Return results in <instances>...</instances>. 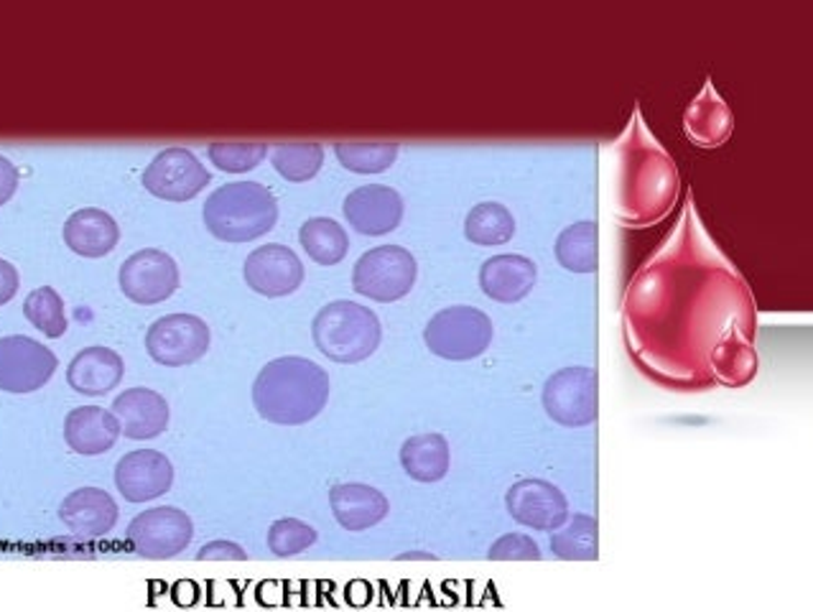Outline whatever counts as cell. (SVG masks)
I'll return each mask as SVG.
<instances>
[{"label": "cell", "mask_w": 813, "mask_h": 612, "mask_svg": "<svg viewBox=\"0 0 813 612\" xmlns=\"http://www.w3.org/2000/svg\"><path fill=\"white\" fill-rule=\"evenodd\" d=\"M330 401V376L314 360L288 355L257 373L253 404L261 418L278 426H301L322 414Z\"/></svg>", "instance_id": "1"}, {"label": "cell", "mask_w": 813, "mask_h": 612, "mask_svg": "<svg viewBox=\"0 0 813 612\" xmlns=\"http://www.w3.org/2000/svg\"><path fill=\"white\" fill-rule=\"evenodd\" d=\"M202 217L222 243H250L276 228L278 203L261 182H232L209 195Z\"/></svg>", "instance_id": "2"}, {"label": "cell", "mask_w": 813, "mask_h": 612, "mask_svg": "<svg viewBox=\"0 0 813 612\" xmlns=\"http://www.w3.org/2000/svg\"><path fill=\"white\" fill-rule=\"evenodd\" d=\"M317 350L342 366H355L380 347L382 327L373 309L340 299L319 309L311 322Z\"/></svg>", "instance_id": "3"}, {"label": "cell", "mask_w": 813, "mask_h": 612, "mask_svg": "<svg viewBox=\"0 0 813 612\" xmlns=\"http://www.w3.org/2000/svg\"><path fill=\"white\" fill-rule=\"evenodd\" d=\"M424 343L436 358L451 362L474 360L492 343V322L474 307H447L428 320Z\"/></svg>", "instance_id": "4"}, {"label": "cell", "mask_w": 813, "mask_h": 612, "mask_svg": "<svg viewBox=\"0 0 813 612\" xmlns=\"http://www.w3.org/2000/svg\"><path fill=\"white\" fill-rule=\"evenodd\" d=\"M416 258L401 245H380L367 251L352 270V289L380 304L409 297L416 284Z\"/></svg>", "instance_id": "5"}, {"label": "cell", "mask_w": 813, "mask_h": 612, "mask_svg": "<svg viewBox=\"0 0 813 612\" xmlns=\"http://www.w3.org/2000/svg\"><path fill=\"white\" fill-rule=\"evenodd\" d=\"M543 408L553 422L566 429L594 424L599 414L597 373L584 366L553 373L543 385Z\"/></svg>", "instance_id": "6"}, {"label": "cell", "mask_w": 813, "mask_h": 612, "mask_svg": "<svg viewBox=\"0 0 813 612\" xmlns=\"http://www.w3.org/2000/svg\"><path fill=\"white\" fill-rule=\"evenodd\" d=\"M213 343L205 320L194 314H169L148 327L146 350L163 368H184L205 358Z\"/></svg>", "instance_id": "7"}, {"label": "cell", "mask_w": 813, "mask_h": 612, "mask_svg": "<svg viewBox=\"0 0 813 612\" xmlns=\"http://www.w3.org/2000/svg\"><path fill=\"white\" fill-rule=\"evenodd\" d=\"M125 539L144 559H171L192 544L194 523L184 510L159 506L133 518Z\"/></svg>", "instance_id": "8"}, {"label": "cell", "mask_w": 813, "mask_h": 612, "mask_svg": "<svg viewBox=\"0 0 813 612\" xmlns=\"http://www.w3.org/2000/svg\"><path fill=\"white\" fill-rule=\"evenodd\" d=\"M117 278H121V289L130 301L140 307H153L174 297L179 289V266L169 253L159 251V247H144V251L123 261Z\"/></svg>", "instance_id": "9"}, {"label": "cell", "mask_w": 813, "mask_h": 612, "mask_svg": "<svg viewBox=\"0 0 813 612\" xmlns=\"http://www.w3.org/2000/svg\"><path fill=\"white\" fill-rule=\"evenodd\" d=\"M57 355L36 339L11 335L0 337V391L34 393L51 381Z\"/></svg>", "instance_id": "10"}, {"label": "cell", "mask_w": 813, "mask_h": 612, "mask_svg": "<svg viewBox=\"0 0 813 612\" xmlns=\"http://www.w3.org/2000/svg\"><path fill=\"white\" fill-rule=\"evenodd\" d=\"M144 187L153 197L167 203H186L194 199L209 184V172L190 149L174 146L161 151L144 172Z\"/></svg>", "instance_id": "11"}, {"label": "cell", "mask_w": 813, "mask_h": 612, "mask_svg": "<svg viewBox=\"0 0 813 612\" xmlns=\"http://www.w3.org/2000/svg\"><path fill=\"white\" fill-rule=\"evenodd\" d=\"M505 508L515 521L534 531H559L569 521V503L546 480H518L505 495Z\"/></svg>", "instance_id": "12"}, {"label": "cell", "mask_w": 813, "mask_h": 612, "mask_svg": "<svg viewBox=\"0 0 813 612\" xmlns=\"http://www.w3.org/2000/svg\"><path fill=\"white\" fill-rule=\"evenodd\" d=\"M242 276H245V284L255 293L268 299H280L299 289L304 281V266L291 247L271 243L255 247L248 255L245 266H242Z\"/></svg>", "instance_id": "13"}, {"label": "cell", "mask_w": 813, "mask_h": 612, "mask_svg": "<svg viewBox=\"0 0 813 612\" xmlns=\"http://www.w3.org/2000/svg\"><path fill=\"white\" fill-rule=\"evenodd\" d=\"M115 485L128 503L156 500L174 485V464L156 449H136L117 462Z\"/></svg>", "instance_id": "14"}, {"label": "cell", "mask_w": 813, "mask_h": 612, "mask_svg": "<svg viewBox=\"0 0 813 612\" xmlns=\"http://www.w3.org/2000/svg\"><path fill=\"white\" fill-rule=\"evenodd\" d=\"M342 212L359 235H388L403 220V197L386 184H365L350 192Z\"/></svg>", "instance_id": "15"}, {"label": "cell", "mask_w": 813, "mask_h": 612, "mask_svg": "<svg viewBox=\"0 0 813 612\" xmlns=\"http://www.w3.org/2000/svg\"><path fill=\"white\" fill-rule=\"evenodd\" d=\"M538 268L526 255H492L480 268V286L484 297L497 304H518L534 291Z\"/></svg>", "instance_id": "16"}, {"label": "cell", "mask_w": 813, "mask_h": 612, "mask_svg": "<svg viewBox=\"0 0 813 612\" xmlns=\"http://www.w3.org/2000/svg\"><path fill=\"white\" fill-rule=\"evenodd\" d=\"M113 414L128 439L146 441L167 431L171 411L167 399L151 389H128L115 399Z\"/></svg>", "instance_id": "17"}, {"label": "cell", "mask_w": 813, "mask_h": 612, "mask_svg": "<svg viewBox=\"0 0 813 612\" xmlns=\"http://www.w3.org/2000/svg\"><path fill=\"white\" fill-rule=\"evenodd\" d=\"M59 518L75 536L100 539L115 529L117 506L100 487H80L61 503Z\"/></svg>", "instance_id": "18"}, {"label": "cell", "mask_w": 813, "mask_h": 612, "mask_svg": "<svg viewBox=\"0 0 813 612\" xmlns=\"http://www.w3.org/2000/svg\"><path fill=\"white\" fill-rule=\"evenodd\" d=\"M125 362L111 347L92 345L75 355L67 368V383L82 396H105L123 381Z\"/></svg>", "instance_id": "19"}, {"label": "cell", "mask_w": 813, "mask_h": 612, "mask_svg": "<svg viewBox=\"0 0 813 612\" xmlns=\"http://www.w3.org/2000/svg\"><path fill=\"white\" fill-rule=\"evenodd\" d=\"M330 506L345 531H367L388 516L390 503L380 490L363 483H342L330 490Z\"/></svg>", "instance_id": "20"}, {"label": "cell", "mask_w": 813, "mask_h": 612, "mask_svg": "<svg viewBox=\"0 0 813 612\" xmlns=\"http://www.w3.org/2000/svg\"><path fill=\"white\" fill-rule=\"evenodd\" d=\"M121 422H117L113 411L100 406H80L69 411L65 422V439L72 452L95 457L105 454L107 449L115 447L117 437H121Z\"/></svg>", "instance_id": "21"}, {"label": "cell", "mask_w": 813, "mask_h": 612, "mask_svg": "<svg viewBox=\"0 0 813 612\" xmlns=\"http://www.w3.org/2000/svg\"><path fill=\"white\" fill-rule=\"evenodd\" d=\"M117 240H121V228L105 209H77L65 224V243L84 258H103L113 253Z\"/></svg>", "instance_id": "22"}, {"label": "cell", "mask_w": 813, "mask_h": 612, "mask_svg": "<svg viewBox=\"0 0 813 612\" xmlns=\"http://www.w3.org/2000/svg\"><path fill=\"white\" fill-rule=\"evenodd\" d=\"M401 464L416 483H439L451 464L449 441L442 434H416L403 441Z\"/></svg>", "instance_id": "23"}, {"label": "cell", "mask_w": 813, "mask_h": 612, "mask_svg": "<svg viewBox=\"0 0 813 612\" xmlns=\"http://www.w3.org/2000/svg\"><path fill=\"white\" fill-rule=\"evenodd\" d=\"M299 240L309 258L319 266H337L350 251L347 230L332 217H311L301 224Z\"/></svg>", "instance_id": "24"}, {"label": "cell", "mask_w": 813, "mask_h": 612, "mask_svg": "<svg viewBox=\"0 0 813 612\" xmlns=\"http://www.w3.org/2000/svg\"><path fill=\"white\" fill-rule=\"evenodd\" d=\"M557 258L572 274H594L599 266V230L594 220H582L557 238Z\"/></svg>", "instance_id": "25"}, {"label": "cell", "mask_w": 813, "mask_h": 612, "mask_svg": "<svg viewBox=\"0 0 813 612\" xmlns=\"http://www.w3.org/2000/svg\"><path fill=\"white\" fill-rule=\"evenodd\" d=\"M465 235L472 245L492 247L511 243L515 235V217L500 203H480L469 209L465 220Z\"/></svg>", "instance_id": "26"}, {"label": "cell", "mask_w": 813, "mask_h": 612, "mask_svg": "<svg viewBox=\"0 0 813 612\" xmlns=\"http://www.w3.org/2000/svg\"><path fill=\"white\" fill-rule=\"evenodd\" d=\"M726 134H730V111L707 88L686 111V136L699 146H719Z\"/></svg>", "instance_id": "27"}, {"label": "cell", "mask_w": 813, "mask_h": 612, "mask_svg": "<svg viewBox=\"0 0 813 612\" xmlns=\"http://www.w3.org/2000/svg\"><path fill=\"white\" fill-rule=\"evenodd\" d=\"M271 164L286 182L301 184L319 174L324 149L319 143H278L271 149Z\"/></svg>", "instance_id": "28"}, {"label": "cell", "mask_w": 813, "mask_h": 612, "mask_svg": "<svg viewBox=\"0 0 813 612\" xmlns=\"http://www.w3.org/2000/svg\"><path fill=\"white\" fill-rule=\"evenodd\" d=\"M334 153H337L340 164L345 166L347 172L380 174V172H388V169L396 164L398 143H390V141H375V143L347 141V143L334 146Z\"/></svg>", "instance_id": "29"}, {"label": "cell", "mask_w": 813, "mask_h": 612, "mask_svg": "<svg viewBox=\"0 0 813 612\" xmlns=\"http://www.w3.org/2000/svg\"><path fill=\"white\" fill-rule=\"evenodd\" d=\"M23 314L46 337L57 339L67 332L65 301H61L51 286H38V289L31 291L26 297V304H23Z\"/></svg>", "instance_id": "30"}, {"label": "cell", "mask_w": 813, "mask_h": 612, "mask_svg": "<svg viewBox=\"0 0 813 612\" xmlns=\"http://www.w3.org/2000/svg\"><path fill=\"white\" fill-rule=\"evenodd\" d=\"M551 546L559 559H597V521L589 516H574L566 529L553 533Z\"/></svg>", "instance_id": "31"}, {"label": "cell", "mask_w": 813, "mask_h": 612, "mask_svg": "<svg viewBox=\"0 0 813 612\" xmlns=\"http://www.w3.org/2000/svg\"><path fill=\"white\" fill-rule=\"evenodd\" d=\"M209 161L220 169V172L230 174H245L257 164H263V159L268 157L271 149L268 143H242V141H217L209 143Z\"/></svg>", "instance_id": "32"}, {"label": "cell", "mask_w": 813, "mask_h": 612, "mask_svg": "<svg viewBox=\"0 0 813 612\" xmlns=\"http://www.w3.org/2000/svg\"><path fill=\"white\" fill-rule=\"evenodd\" d=\"M317 531L299 518H280L268 529V549L276 556H294L314 546Z\"/></svg>", "instance_id": "33"}, {"label": "cell", "mask_w": 813, "mask_h": 612, "mask_svg": "<svg viewBox=\"0 0 813 612\" xmlns=\"http://www.w3.org/2000/svg\"><path fill=\"white\" fill-rule=\"evenodd\" d=\"M490 559L495 562H538L541 559V552H538V544L526 533H507V536L497 539L495 544L490 546Z\"/></svg>", "instance_id": "34"}, {"label": "cell", "mask_w": 813, "mask_h": 612, "mask_svg": "<svg viewBox=\"0 0 813 612\" xmlns=\"http://www.w3.org/2000/svg\"><path fill=\"white\" fill-rule=\"evenodd\" d=\"M199 562H207V559H220V562H245L248 554L242 552V549L238 544H232V541H213V544L202 546V552L197 554Z\"/></svg>", "instance_id": "35"}, {"label": "cell", "mask_w": 813, "mask_h": 612, "mask_svg": "<svg viewBox=\"0 0 813 612\" xmlns=\"http://www.w3.org/2000/svg\"><path fill=\"white\" fill-rule=\"evenodd\" d=\"M19 284H21L19 270H15V266H11L8 261L0 258V307L15 297V291H19Z\"/></svg>", "instance_id": "36"}, {"label": "cell", "mask_w": 813, "mask_h": 612, "mask_svg": "<svg viewBox=\"0 0 813 612\" xmlns=\"http://www.w3.org/2000/svg\"><path fill=\"white\" fill-rule=\"evenodd\" d=\"M15 189H19V169L5 157H0V205H5L15 195Z\"/></svg>", "instance_id": "37"}]
</instances>
